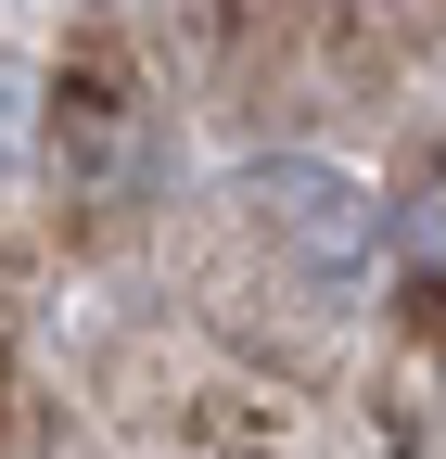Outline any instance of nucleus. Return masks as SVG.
<instances>
[{
    "instance_id": "1",
    "label": "nucleus",
    "mask_w": 446,
    "mask_h": 459,
    "mask_svg": "<svg viewBox=\"0 0 446 459\" xmlns=\"http://www.w3.org/2000/svg\"><path fill=\"white\" fill-rule=\"evenodd\" d=\"M243 230H255L281 268H306L319 294H345V281L370 268V192L345 179V166H319V153L243 166Z\"/></svg>"
},
{
    "instance_id": "2",
    "label": "nucleus",
    "mask_w": 446,
    "mask_h": 459,
    "mask_svg": "<svg viewBox=\"0 0 446 459\" xmlns=\"http://www.w3.org/2000/svg\"><path fill=\"white\" fill-rule=\"evenodd\" d=\"M51 166H64V204H128L141 192V102H128L116 65L51 90Z\"/></svg>"
},
{
    "instance_id": "3",
    "label": "nucleus",
    "mask_w": 446,
    "mask_h": 459,
    "mask_svg": "<svg viewBox=\"0 0 446 459\" xmlns=\"http://www.w3.org/2000/svg\"><path fill=\"white\" fill-rule=\"evenodd\" d=\"M0 166H26V77L0 65Z\"/></svg>"
}]
</instances>
